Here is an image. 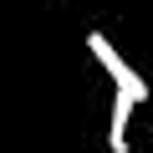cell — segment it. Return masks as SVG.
<instances>
[{"mask_svg":"<svg viewBox=\"0 0 153 153\" xmlns=\"http://www.w3.org/2000/svg\"><path fill=\"white\" fill-rule=\"evenodd\" d=\"M87 51L97 56V66H102V71L112 76V82H117V92H123L133 107H138V102H148V82H143V76H138V71H133V66L117 56V46H112L102 31H87Z\"/></svg>","mask_w":153,"mask_h":153,"instance_id":"6da1fadb","label":"cell"},{"mask_svg":"<svg viewBox=\"0 0 153 153\" xmlns=\"http://www.w3.org/2000/svg\"><path fill=\"white\" fill-rule=\"evenodd\" d=\"M128 117H133V102L117 92L112 97V128H107V148L112 153H128Z\"/></svg>","mask_w":153,"mask_h":153,"instance_id":"7a4b0ae2","label":"cell"}]
</instances>
